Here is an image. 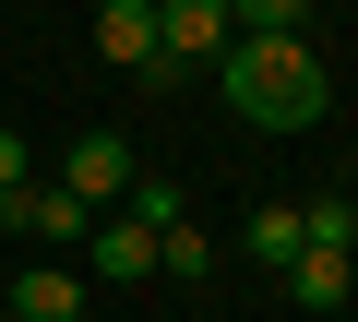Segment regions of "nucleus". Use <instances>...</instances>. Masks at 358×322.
Here are the masks:
<instances>
[{
	"label": "nucleus",
	"mask_w": 358,
	"mask_h": 322,
	"mask_svg": "<svg viewBox=\"0 0 358 322\" xmlns=\"http://www.w3.org/2000/svg\"><path fill=\"white\" fill-rule=\"evenodd\" d=\"M215 96H227L251 131H310V119L334 108V72H322V48H310V36H227Z\"/></svg>",
	"instance_id": "1"
},
{
	"label": "nucleus",
	"mask_w": 358,
	"mask_h": 322,
	"mask_svg": "<svg viewBox=\"0 0 358 322\" xmlns=\"http://www.w3.org/2000/svg\"><path fill=\"white\" fill-rule=\"evenodd\" d=\"M131 180H143V168H131V143H120V131H72L60 191H72L84 215H120V203H131Z\"/></svg>",
	"instance_id": "2"
},
{
	"label": "nucleus",
	"mask_w": 358,
	"mask_h": 322,
	"mask_svg": "<svg viewBox=\"0 0 358 322\" xmlns=\"http://www.w3.org/2000/svg\"><path fill=\"white\" fill-rule=\"evenodd\" d=\"M227 36H239V24H227V0H155L167 84H179V72H215V60H227Z\"/></svg>",
	"instance_id": "3"
},
{
	"label": "nucleus",
	"mask_w": 358,
	"mask_h": 322,
	"mask_svg": "<svg viewBox=\"0 0 358 322\" xmlns=\"http://www.w3.org/2000/svg\"><path fill=\"white\" fill-rule=\"evenodd\" d=\"M0 227H24V239H36V251L60 263V251H84V227H96V215H84V203H72L60 180H24L13 203H0Z\"/></svg>",
	"instance_id": "4"
},
{
	"label": "nucleus",
	"mask_w": 358,
	"mask_h": 322,
	"mask_svg": "<svg viewBox=\"0 0 358 322\" xmlns=\"http://www.w3.org/2000/svg\"><path fill=\"white\" fill-rule=\"evenodd\" d=\"M143 275H155V227L96 215V227H84V286H143Z\"/></svg>",
	"instance_id": "5"
},
{
	"label": "nucleus",
	"mask_w": 358,
	"mask_h": 322,
	"mask_svg": "<svg viewBox=\"0 0 358 322\" xmlns=\"http://www.w3.org/2000/svg\"><path fill=\"white\" fill-rule=\"evenodd\" d=\"M96 48L143 84H167V48H155V0H96Z\"/></svg>",
	"instance_id": "6"
},
{
	"label": "nucleus",
	"mask_w": 358,
	"mask_h": 322,
	"mask_svg": "<svg viewBox=\"0 0 358 322\" xmlns=\"http://www.w3.org/2000/svg\"><path fill=\"white\" fill-rule=\"evenodd\" d=\"M13 322H84V275L72 263H24L13 275Z\"/></svg>",
	"instance_id": "7"
},
{
	"label": "nucleus",
	"mask_w": 358,
	"mask_h": 322,
	"mask_svg": "<svg viewBox=\"0 0 358 322\" xmlns=\"http://www.w3.org/2000/svg\"><path fill=\"white\" fill-rule=\"evenodd\" d=\"M287 298H299L310 322H334V310L358 298V263H334V251H299V263H287Z\"/></svg>",
	"instance_id": "8"
},
{
	"label": "nucleus",
	"mask_w": 358,
	"mask_h": 322,
	"mask_svg": "<svg viewBox=\"0 0 358 322\" xmlns=\"http://www.w3.org/2000/svg\"><path fill=\"white\" fill-rule=\"evenodd\" d=\"M239 251H251L263 275H287V263H299V203H251V227H239Z\"/></svg>",
	"instance_id": "9"
},
{
	"label": "nucleus",
	"mask_w": 358,
	"mask_h": 322,
	"mask_svg": "<svg viewBox=\"0 0 358 322\" xmlns=\"http://www.w3.org/2000/svg\"><path fill=\"white\" fill-rule=\"evenodd\" d=\"M299 251H334V263H358V203H346V191H322V203L299 215Z\"/></svg>",
	"instance_id": "10"
},
{
	"label": "nucleus",
	"mask_w": 358,
	"mask_h": 322,
	"mask_svg": "<svg viewBox=\"0 0 358 322\" xmlns=\"http://www.w3.org/2000/svg\"><path fill=\"white\" fill-rule=\"evenodd\" d=\"M239 36H310V0H227Z\"/></svg>",
	"instance_id": "11"
},
{
	"label": "nucleus",
	"mask_w": 358,
	"mask_h": 322,
	"mask_svg": "<svg viewBox=\"0 0 358 322\" xmlns=\"http://www.w3.org/2000/svg\"><path fill=\"white\" fill-rule=\"evenodd\" d=\"M203 263H215V251H203L192 227H167V239H155V275H203Z\"/></svg>",
	"instance_id": "12"
},
{
	"label": "nucleus",
	"mask_w": 358,
	"mask_h": 322,
	"mask_svg": "<svg viewBox=\"0 0 358 322\" xmlns=\"http://www.w3.org/2000/svg\"><path fill=\"white\" fill-rule=\"evenodd\" d=\"M24 180H36V168H24V131H0V203H13Z\"/></svg>",
	"instance_id": "13"
}]
</instances>
